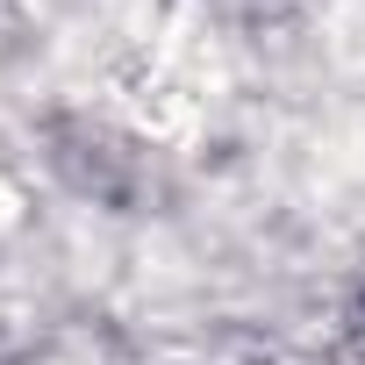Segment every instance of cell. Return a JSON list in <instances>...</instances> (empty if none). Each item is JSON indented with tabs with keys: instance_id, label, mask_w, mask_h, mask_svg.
I'll use <instances>...</instances> for the list:
<instances>
[]
</instances>
